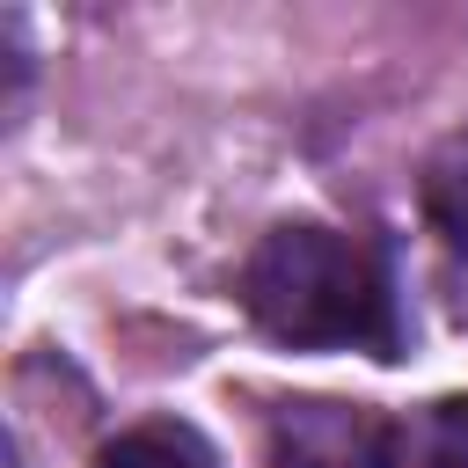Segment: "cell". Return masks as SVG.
I'll use <instances>...</instances> for the list:
<instances>
[{
  "label": "cell",
  "instance_id": "obj_2",
  "mask_svg": "<svg viewBox=\"0 0 468 468\" xmlns=\"http://www.w3.org/2000/svg\"><path fill=\"white\" fill-rule=\"evenodd\" d=\"M95 468H212V453L183 424H132L95 453Z\"/></svg>",
  "mask_w": 468,
  "mask_h": 468
},
{
  "label": "cell",
  "instance_id": "obj_1",
  "mask_svg": "<svg viewBox=\"0 0 468 468\" xmlns=\"http://www.w3.org/2000/svg\"><path fill=\"white\" fill-rule=\"evenodd\" d=\"M241 307L263 336L292 351H366L395 358L402 322H395V285L373 241L344 227H271L249 263H241Z\"/></svg>",
  "mask_w": 468,
  "mask_h": 468
},
{
  "label": "cell",
  "instance_id": "obj_3",
  "mask_svg": "<svg viewBox=\"0 0 468 468\" xmlns=\"http://www.w3.org/2000/svg\"><path fill=\"white\" fill-rule=\"evenodd\" d=\"M424 205H431V227L446 234V249L468 263V139H461V146H446V154L431 161Z\"/></svg>",
  "mask_w": 468,
  "mask_h": 468
},
{
  "label": "cell",
  "instance_id": "obj_4",
  "mask_svg": "<svg viewBox=\"0 0 468 468\" xmlns=\"http://www.w3.org/2000/svg\"><path fill=\"white\" fill-rule=\"evenodd\" d=\"M278 468H344V461H336V453H322V446H292Z\"/></svg>",
  "mask_w": 468,
  "mask_h": 468
}]
</instances>
